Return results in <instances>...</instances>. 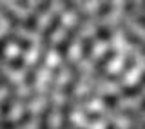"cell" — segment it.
I'll return each mask as SVG.
<instances>
[{
    "instance_id": "19",
    "label": "cell",
    "mask_w": 145,
    "mask_h": 129,
    "mask_svg": "<svg viewBox=\"0 0 145 129\" xmlns=\"http://www.w3.org/2000/svg\"><path fill=\"white\" fill-rule=\"evenodd\" d=\"M49 6H51V2H40L38 4V9H36V13L38 15H42V13H45L49 9Z\"/></svg>"
},
{
    "instance_id": "7",
    "label": "cell",
    "mask_w": 145,
    "mask_h": 129,
    "mask_svg": "<svg viewBox=\"0 0 145 129\" xmlns=\"http://www.w3.org/2000/svg\"><path fill=\"white\" fill-rule=\"evenodd\" d=\"M0 11H2L4 13V16H6L7 18V20H9V24H11L13 27H16L18 24H20V20H18V16L15 15V13H13L11 11V9H7L6 6H0Z\"/></svg>"
},
{
    "instance_id": "25",
    "label": "cell",
    "mask_w": 145,
    "mask_h": 129,
    "mask_svg": "<svg viewBox=\"0 0 145 129\" xmlns=\"http://www.w3.org/2000/svg\"><path fill=\"white\" fill-rule=\"evenodd\" d=\"M136 22H138V24L142 26V27H145V15H142V16H138V18H136Z\"/></svg>"
},
{
    "instance_id": "29",
    "label": "cell",
    "mask_w": 145,
    "mask_h": 129,
    "mask_svg": "<svg viewBox=\"0 0 145 129\" xmlns=\"http://www.w3.org/2000/svg\"><path fill=\"white\" fill-rule=\"evenodd\" d=\"M107 129H116V126H114V124H109V126H107Z\"/></svg>"
},
{
    "instance_id": "6",
    "label": "cell",
    "mask_w": 145,
    "mask_h": 129,
    "mask_svg": "<svg viewBox=\"0 0 145 129\" xmlns=\"http://www.w3.org/2000/svg\"><path fill=\"white\" fill-rule=\"evenodd\" d=\"M142 89H143L142 86L136 84V86H133V87H123L120 93H121V96H125V98H131V96H138L140 93H142Z\"/></svg>"
},
{
    "instance_id": "3",
    "label": "cell",
    "mask_w": 145,
    "mask_h": 129,
    "mask_svg": "<svg viewBox=\"0 0 145 129\" xmlns=\"http://www.w3.org/2000/svg\"><path fill=\"white\" fill-rule=\"evenodd\" d=\"M60 24H62V16L60 15H54L53 18H51V22H49V26H47V29L44 31V36H42V44H45V45H51V36H53V33L60 27Z\"/></svg>"
},
{
    "instance_id": "12",
    "label": "cell",
    "mask_w": 145,
    "mask_h": 129,
    "mask_svg": "<svg viewBox=\"0 0 145 129\" xmlns=\"http://www.w3.org/2000/svg\"><path fill=\"white\" fill-rule=\"evenodd\" d=\"M11 40H18L15 35H6L2 40H0V58H4V49H6L7 42H11Z\"/></svg>"
},
{
    "instance_id": "1",
    "label": "cell",
    "mask_w": 145,
    "mask_h": 129,
    "mask_svg": "<svg viewBox=\"0 0 145 129\" xmlns=\"http://www.w3.org/2000/svg\"><path fill=\"white\" fill-rule=\"evenodd\" d=\"M89 18H91V16H89V13H80V15H78V20H76V26H74V27H71V29L65 33V38H63L62 42L58 44L56 51L60 53V57H62V58H65V57H67V49H69V45L72 44V40L76 38V35H78V31L82 29V26H84L85 22L89 20Z\"/></svg>"
},
{
    "instance_id": "14",
    "label": "cell",
    "mask_w": 145,
    "mask_h": 129,
    "mask_svg": "<svg viewBox=\"0 0 145 129\" xmlns=\"http://www.w3.org/2000/svg\"><path fill=\"white\" fill-rule=\"evenodd\" d=\"M24 27H25V29H29V31L36 29V15H29V16H27L25 22H24Z\"/></svg>"
},
{
    "instance_id": "2",
    "label": "cell",
    "mask_w": 145,
    "mask_h": 129,
    "mask_svg": "<svg viewBox=\"0 0 145 129\" xmlns=\"http://www.w3.org/2000/svg\"><path fill=\"white\" fill-rule=\"evenodd\" d=\"M114 57H116V51H114V49H109V51H105V55H103V57H102V58H100V60L96 62V66H94V75H96V78L103 76L107 64L111 62Z\"/></svg>"
},
{
    "instance_id": "26",
    "label": "cell",
    "mask_w": 145,
    "mask_h": 129,
    "mask_svg": "<svg viewBox=\"0 0 145 129\" xmlns=\"http://www.w3.org/2000/svg\"><path fill=\"white\" fill-rule=\"evenodd\" d=\"M138 84H140V86H142V87L145 86V73H143V75H142V76H140V82H138Z\"/></svg>"
},
{
    "instance_id": "21",
    "label": "cell",
    "mask_w": 145,
    "mask_h": 129,
    "mask_svg": "<svg viewBox=\"0 0 145 129\" xmlns=\"http://www.w3.org/2000/svg\"><path fill=\"white\" fill-rule=\"evenodd\" d=\"M85 118H87L89 122H98V120H102V116H100V115H96V113H87V115H85Z\"/></svg>"
},
{
    "instance_id": "17",
    "label": "cell",
    "mask_w": 145,
    "mask_h": 129,
    "mask_svg": "<svg viewBox=\"0 0 145 129\" xmlns=\"http://www.w3.org/2000/svg\"><path fill=\"white\" fill-rule=\"evenodd\" d=\"M35 80H36V69H31V71L25 75V86H33Z\"/></svg>"
},
{
    "instance_id": "28",
    "label": "cell",
    "mask_w": 145,
    "mask_h": 129,
    "mask_svg": "<svg viewBox=\"0 0 145 129\" xmlns=\"http://www.w3.org/2000/svg\"><path fill=\"white\" fill-rule=\"evenodd\" d=\"M18 6H20V7H27V2H24V0H22V2H18Z\"/></svg>"
},
{
    "instance_id": "5",
    "label": "cell",
    "mask_w": 145,
    "mask_h": 129,
    "mask_svg": "<svg viewBox=\"0 0 145 129\" xmlns=\"http://www.w3.org/2000/svg\"><path fill=\"white\" fill-rule=\"evenodd\" d=\"M51 113H53V100L49 98V102H47V105H45L42 116H40V126H38V129H49V116H51Z\"/></svg>"
},
{
    "instance_id": "27",
    "label": "cell",
    "mask_w": 145,
    "mask_h": 129,
    "mask_svg": "<svg viewBox=\"0 0 145 129\" xmlns=\"http://www.w3.org/2000/svg\"><path fill=\"white\" fill-rule=\"evenodd\" d=\"M138 113H145V100L142 102V105H140V111Z\"/></svg>"
},
{
    "instance_id": "11",
    "label": "cell",
    "mask_w": 145,
    "mask_h": 129,
    "mask_svg": "<svg viewBox=\"0 0 145 129\" xmlns=\"http://www.w3.org/2000/svg\"><path fill=\"white\" fill-rule=\"evenodd\" d=\"M29 122H31V111L25 109V111L22 113V116L16 120V127H22V126H25V124H29Z\"/></svg>"
},
{
    "instance_id": "15",
    "label": "cell",
    "mask_w": 145,
    "mask_h": 129,
    "mask_svg": "<svg viewBox=\"0 0 145 129\" xmlns=\"http://www.w3.org/2000/svg\"><path fill=\"white\" fill-rule=\"evenodd\" d=\"M96 36L100 40H109V38H111V29H109V27H98Z\"/></svg>"
},
{
    "instance_id": "13",
    "label": "cell",
    "mask_w": 145,
    "mask_h": 129,
    "mask_svg": "<svg viewBox=\"0 0 145 129\" xmlns=\"http://www.w3.org/2000/svg\"><path fill=\"white\" fill-rule=\"evenodd\" d=\"M103 102H105V105L109 109H114L118 105V98H116V95H105L103 96Z\"/></svg>"
},
{
    "instance_id": "16",
    "label": "cell",
    "mask_w": 145,
    "mask_h": 129,
    "mask_svg": "<svg viewBox=\"0 0 145 129\" xmlns=\"http://www.w3.org/2000/svg\"><path fill=\"white\" fill-rule=\"evenodd\" d=\"M9 67L11 69H22L24 67V57H16L9 60Z\"/></svg>"
},
{
    "instance_id": "22",
    "label": "cell",
    "mask_w": 145,
    "mask_h": 129,
    "mask_svg": "<svg viewBox=\"0 0 145 129\" xmlns=\"http://www.w3.org/2000/svg\"><path fill=\"white\" fill-rule=\"evenodd\" d=\"M107 80L109 82H120L121 80V73H120V75H116V73H114V75H107Z\"/></svg>"
},
{
    "instance_id": "10",
    "label": "cell",
    "mask_w": 145,
    "mask_h": 129,
    "mask_svg": "<svg viewBox=\"0 0 145 129\" xmlns=\"http://www.w3.org/2000/svg\"><path fill=\"white\" fill-rule=\"evenodd\" d=\"M136 64V58L133 57V55H127L125 57V62H123V67H121V73H127L129 69H133Z\"/></svg>"
},
{
    "instance_id": "23",
    "label": "cell",
    "mask_w": 145,
    "mask_h": 129,
    "mask_svg": "<svg viewBox=\"0 0 145 129\" xmlns=\"http://www.w3.org/2000/svg\"><path fill=\"white\" fill-rule=\"evenodd\" d=\"M134 11V2H127L125 4V13L129 15V13H133Z\"/></svg>"
},
{
    "instance_id": "24",
    "label": "cell",
    "mask_w": 145,
    "mask_h": 129,
    "mask_svg": "<svg viewBox=\"0 0 145 129\" xmlns=\"http://www.w3.org/2000/svg\"><path fill=\"white\" fill-rule=\"evenodd\" d=\"M63 7H65L67 11H71V9L76 7V4H74V2H65V4H63Z\"/></svg>"
},
{
    "instance_id": "30",
    "label": "cell",
    "mask_w": 145,
    "mask_h": 129,
    "mask_svg": "<svg viewBox=\"0 0 145 129\" xmlns=\"http://www.w3.org/2000/svg\"><path fill=\"white\" fill-rule=\"evenodd\" d=\"M129 129H134V127H129Z\"/></svg>"
},
{
    "instance_id": "4",
    "label": "cell",
    "mask_w": 145,
    "mask_h": 129,
    "mask_svg": "<svg viewBox=\"0 0 145 129\" xmlns=\"http://www.w3.org/2000/svg\"><path fill=\"white\" fill-rule=\"evenodd\" d=\"M15 96H16V87L15 86H11L9 87V95H7V98L4 100V104L0 105V116H6V115L11 111V104H13V100H15Z\"/></svg>"
},
{
    "instance_id": "18",
    "label": "cell",
    "mask_w": 145,
    "mask_h": 129,
    "mask_svg": "<svg viewBox=\"0 0 145 129\" xmlns=\"http://www.w3.org/2000/svg\"><path fill=\"white\" fill-rule=\"evenodd\" d=\"M16 42H18V45H20L22 51H29V47H31V42H29V40H25V38H18Z\"/></svg>"
},
{
    "instance_id": "20",
    "label": "cell",
    "mask_w": 145,
    "mask_h": 129,
    "mask_svg": "<svg viewBox=\"0 0 145 129\" xmlns=\"http://www.w3.org/2000/svg\"><path fill=\"white\" fill-rule=\"evenodd\" d=\"M0 129H16V122H9V120H6V122L0 124Z\"/></svg>"
},
{
    "instance_id": "9",
    "label": "cell",
    "mask_w": 145,
    "mask_h": 129,
    "mask_svg": "<svg viewBox=\"0 0 145 129\" xmlns=\"http://www.w3.org/2000/svg\"><path fill=\"white\" fill-rule=\"evenodd\" d=\"M111 9H112V4H111V2H103L102 6L98 7V13H96V15H98L100 18H103V16H107L109 13H111Z\"/></svg>"
},
{
    "instance_id": "8",
    "label": "cell",
    "mask_w": 145,
    "mask_h": 129,
    "mask_svg": "<svg viewBox=\"0 0 145 129\" xmlns=\"http://www.w3.org/2000/svg\"><path fill=\"white\" fill-rule=\"evenodd\" d=\"M91 55H93V40L84 38V42H82V58H89Z\"/></svg>"
}]
</instances>
